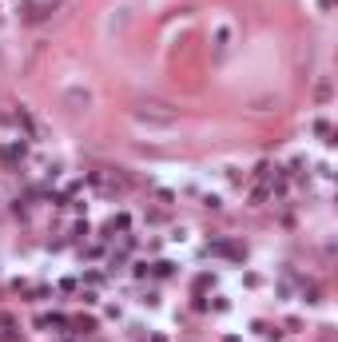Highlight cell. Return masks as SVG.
<instances>
[{"instance_id":"1","label":"cell","mask_w":338,"mask_h":342,"mask_svg":"<svg viewBox=\"0 0 338 342\" xmlns=\"http://www.w3.org/2000/svg\"><path fill=\"white\" fill-rule=\"evenodd\" d=\"M139 123H147V128H171L175 123V112H135Z\"/></svg>"}]
</instances>
